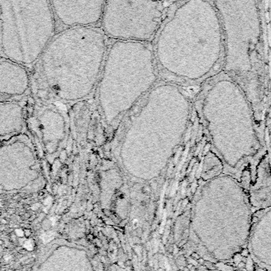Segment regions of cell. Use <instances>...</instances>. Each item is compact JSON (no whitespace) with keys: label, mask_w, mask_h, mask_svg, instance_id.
<instances>
[{"label":"cell","mask_w":271,"mask_h":271,"mask_svg":"<svg viewBox=\"0 0 271 271\" xmlns=\"http://www.w3.org/2000/svg\"><path fill=\"white\" fill-rule=\"evenodd\" d=\"M204 271H223V270H204Z\"/></svg>","instance_id":"16"},{"label":"cell","mask_w":271,"mask_h":271,"mask_svg":"<svg viewBox=\"0 0 271 271\" xmlns=\"http://www.w3.org/2000/svg\"><path fill=\"white\" fill-rule=\"evenodd\" d=\"M248 192L221 174L206 181L195 196L188 232V249L212 263H226L247 247L252 225Z\"/></svg>","instance_id":"1"},{"label":"cell","mask_w":271,"mask_h":271,"mask_svg":"<svg viewBox=\"0 0 271 271\" xmlns=\"http://www.w3.org/2000/svg\"><path fill=\"white\" fill-rule=\"evenodd\" d=\"M170 88L171 85H161L152 90L147 102L126 130L121 149L126 169L134 162L135 168L139 163L138 168L147 169V174L151 177L157 176L184 134L188 103L175 110L168 108L171 103L165 99Z\"/></svg>","instance_id":"3"},{"label":"cell","mask_w":271,"mask_h":271,"mask_svg":"<svg viewBox=\"0 0 271 271\" xmlns=\"http://www.w3.org/2000/svg\"><path fill=\"white\" fill-rule=\"evenodd\" d=\"M246 248L260 268L271 271V207L254 213Z\"/></svg>","instance_id":"9"},{"label":"cell","mask_w":271,"mask_h":271,"mask_svg":"<svg viewBox=\"0 0 271 271\" xmlns=\"http://www.w3.org/2000/svg\"><path fill=\"white\" fill-rule=\"evenodd\" d=\"M37 130L47 154L58 152L67 134V120L63 111L54 106L41 108L37 117Z\"/></svg>","instance_id":"10"},{"label":"cell","mask_w":271,"mask_h":271,"mask_svg":"<svg viewBox=\"0 0 271 271\" xmlns=\"http://www.w3.org/2000/svg\"><path fill=\"white\" fill-rule=\"evenodd\" d=\"M15 232H16V234H17V235H18V236H19V237H22V236L24 235V232H23L22 230H20V229H18V230H16Z\"/></svg>","instance_id":"15"},{"label":"cell","mask_w":271,"mask_h":271,"mask_svg":"<svg viewBox=\"0 0 271 271\" xmlns=\"http://www.w3.org/2000/svg\"><path fill=\"white\" fill-rule=\"evenodd\" d=\"M56 25L49 1L0 0L2 57L33 65L56 36Z\"/></svg>","instance_id":"5"},{"label":"cell","mask_w":271,"mask_h":271,"mask_svg":"<svg viewBox=\"0 0 271 271\" xmlns=\"http://www.w3.org/2000/svg\"><path fill=\"white\" fill-rule=\"evenodd\" d=\"M24 126V110L17 102L0 103V135L2 140L21 134Z\"/></svg>","instance_id":"13"},{"label":"cell","mask_w":271,"mask_h":271,"mask_svg":"<svg viewBox=\"0 0 271 271\" xmlns=\"http://www.w3.org/2000/svg\"><path fill=\"white\" fill-rule=\"evenodd\" d=\"M155 52L147 43L116 41L108 51L99 86L105 122L115 125L157 80Z\"/></svg>","instance_id":"4"},{"label":"cell","mask_w":271,"mask_h":271,"mask_svg":"<svg viewBox=\"0 0 271 271\" xmlns=\"http://www.w3.org/2000/svg\"><path fill=\"white\" fill-rule=\"evenodd\" d=\"M249 200L254 213L271 207V167L268 164L259 167L254 182L250 185Z\"/></svg>","instance_id":"12"},{"label":"cell","mask_w":271,"mask_h":271,"mask_svg":"<svg viewBox=\"0 0 271 271\" xmlns=\"http://www.w3.org/2000/svg\"><path fill=\"white\" fill-rule=\"evenodd\" d=\"M30 75L26 68L8 59H0V93L6 96H22L30 87Z\"/></svg>","instance_id":"11"},{"label":"cell","mask_w":271,"mask_h":271,"mask_svg":"<svg viewBox=\"0 0 271 271\" xmlns=\"http://www.w3.org/2000/svg\"><path fill=\"white\" fill-rule=\"evenodd\" d=\"M163 3L149 1H106L102 30L116 41L147 43L163 19Z\"/></svg>","instance_id":"6"},{"label":"cell","mask_w":271,"mask_h":271,"mask_svg":"<svg viewBox=\"0 0 271 271\" xmlns=\"http://www.w3.org/2000/svg\"><path fill=\"white\" fill-rule=\"evenodd\" d=\"M0 165L3 186L6 187L13 179L18 181L21 187L36 178L38 175L37 157L30 138L20 134L2 141Z\"/></svg>","instance_id":"7"},{"label":"cell","mask_w":271,"mask_h":271,"mask_svg":"<svg viewBox=\"0 0 271 271\" xmlns=\"http://www.w3.org/2000/svg\"><path fill=\"white\" fill-rule=\"evenodd\" d=\"M24 246L26 249L31 250L34 248V242L32 240H26L24 243Z\"/></svg>","instance_id":"14"},{"label":"cell","mask_w":271,"mask_h":271,"mask_svg":"<svg viewBox=\"0 0 271 271\" xmlns=\"http://www.w3.org/2000/svg\"><path fill=\"white\" fill-rule=\"evenodd\" d=\"M106 1H51L56 19L67 28L91 27L103 19Z\"/></svg>","instance_id":"8"},{"label":"cell","mask_w":271,"mask_h":271,"mask_svg":"<svg viewBox=\"0 0 271 271\" xmlns=\"http://www.w3.org/2000/svg\"><path fill=\"white\" fill-rule=\"evenodd\" d=\"M107 54L102 29L66 28L47 46L40 59L41 69L46 84L59 99L78 101L93 91Z\"/></svg>","instance_id":"2"}]
</instances>
